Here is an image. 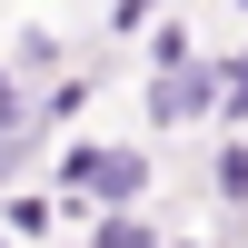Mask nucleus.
Returning a JSON list of instances; mask_svg holds the SVG:
<instances>
[{
	"label": "nucleus",
	"instance_id": "nucleus-1",
	"mask_svg": "<svg viewBox=\"0 0 248 248\" xmlns=\"http://www.w3.org/2000/svg\"><path fill=\"white\" fill-rule=\"evenodd\" d=\"M209 109H218V70H209V60L149 79V129H189V119H209Z\"/></svg>",
	"mask_w": 248,
	"mask_h": 248
},
{
	"label": "nucleus",
	"instance_id": "nucleus-4",
	"mask_svg": "<svg viewBox=\"0 0 248 248\" xmlns=\"http://www.w3.org/2000/svg\"><path fill=\"white\" fill-rule=\"evenodd\" d=\"M218 199H248V149H218Z\"/></svg>",
	"mask_w": 248,
	"mask_h": 248
},
{
	"label": "nucleus",
	"instance_id": "nucleus-3",
	"mask_svg": "<svg viewBox=\"0 0 248 248\" xmlns=\"http://www.w3.org/2000/svg\"><path fill=\"white\" fill-rule=\"evenodd\" d=\"M90 248H159V229H149V218H90Z\"/></svg>",
	"mask_w": 248,
	"mask_h": 248
},
{
	"label": "nucleus",
	"instance_id": "nucleus-6",
	"mask_svg": "<svg viewBox=\"0 0 248 248\" xmlns=\"http://www.w3.org/2000/svg\"><path fill=\"white\" fill-rule=\"evenodd\" d=\"M0 248H10V238H0Z\"/></svg>",
	"mask_w": 248,
	"mask_h": 248
},
{
	"label": "nucleus",
	"instance_id": "nucleus-2",
	"mask_svg": "<svg viewBox=\"0 0 248 248\" xmlns=\"http://www.w3.org/2000/svg\"><path fill=\"white\" fill-rule=\"evenodd\" d=\"M50 229H60L50 189H0V238H50Z\"/></svg>",
	"mask_w": 248,
	"mask_h": 248
},
{
	"label": "nucleus",
	"instance_id": "nucleus-5",
	"mask_svg": "<svg viewBox=\"0 0 248 248\" xmlns=\"http://www.w3.org/2000/svg\"><path fill=\"white\" fill-rule=\"evenodd\" d=\"M149 10H159V0H109V30H139Z\"/></svg>",
	"mask_w": 248,
	"mask_h": 248
}]
</instances>
